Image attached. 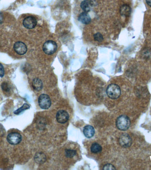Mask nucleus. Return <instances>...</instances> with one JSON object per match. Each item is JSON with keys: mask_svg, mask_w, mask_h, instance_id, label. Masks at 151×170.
I'll return each mask as SVG.
<instances>
[{"mask_svg": "<svg viewBox=\"0 0 151 170\" xmlns=\"http://www.w3.org/2000/svg\"><path fill=\"white\" fill-rule=\"evenodd\" d=\"M130 119L128 116L125 115L119 116L116 122L118 129L122 131L127 130L130 127Z\"/></svg>", "mask_w": 151, "mask_h": 170, "instance_id": "nucleus-1", "label": "nucleus"}, {"mask_svg": "<svg viewBox=\"0 0 151 170\" xmlns=\"http://www.w3.org/2000/svg\"><path fill=\"white\" fill-rule=\"evenodd\" d=\"M106 92L107 96L112 99H116L121 95V91L119 85L111 84L107 86Z\"/></svg>", "mask_w": 151, "mask_h": 170, "instance_id": "nucleus-2", "label": "nucleus"}, {"mask_svg": "<svg viewBox=\"0 0 151 170\" xmlns=\"http://www.w3.org/2000/svg\"><path fill=\"white\" fill-rule=\"evenodd\" d=\"M57 48V44L55 42L48 40L46 42L43 44V51L45 54L51 55L56 52Z\"/></svg>", "mask_w": 151, "mask_h": 170, "instance_id": "nucleus-3", "label": "nucleus"}, {"mask_svg": "<svg viewBox=\"0 0 151 170\" xmlns=\"http://www.w3.org/2000/svg\"><path fill=\"white\" fill-rule=\"evenodd\" d=\"M38 102L40 108L44 110L49 108L51 105V98L46 94H42L39 96Z\"/></svg>", "mask_w": 151, "mask_h": 170, "instance_id": "nucleus-4", "label": "nucleus"}, {"mask_svg": "<svg viewBox=\"0 0 151 170\" xmlns=\"http://www.w3.org/2000/svg\"><path fill=\"white\" fill-rule=\"evenodd\" d=\"M119 142L120 146L122 147L128 148L130 147L132 144V140L129 135L123 133L119 138Z\"/></svg>", "mask_w": 151, "mask_h": 170, "instance_id": "nucleus-5", "label": "nucleus"}, {"mask_svg": "<svg viewBox=\"0 0 151 170\" xmlns=\"http://www.w3.org/2000/svg\"><path fill=\"white\" fill-rule=\"evenodd\" d=\"M7 140L9 144L17 145L21 143L22 141V137L21 134L17 132H12L8 135Z\"/></svg>", "mask_w": 151, "mask_h": 170, "instance_id": "nucleus-6", "label": "nucleus"}, {"mask_svg": "<svg viewBox=\"0 0 151 170\" xmlns=\"http://www.w3.org/2000/svg\"><path fill=\"white\" fill-rule=\"evenodd\" d=\"M13 49L16 53L20 55H23L26 53L27 48L26 45L22 42L18 41L14 45Z\"/></svg>", "mask_w": 151, "mask_h": 170, "instance_id": "nucleus-7", "label": "nucleus"}, {"mask_svg": "<svg viewBox=\"0 0 151 170\" xmlns=\"http://www.w3.org/2000/svg\"><path fill=\"white\" fill-rule=\"evenodd\" d=\"M37 24V19L34 17H27L24 19L23 21V25L24 27L26 28L31 29L34 28L36 26Z\"/></svg>", "mask_w": 151, "mask_h": 170, "instance_id": "nucleus-8", "label": "nucleus"}, {"mask_svg": "<svg viewBox=\"0 0 151 170\" xmlns=\"http://www.w3.org/2000/svg\"><path fill=\"white\" fill-rule=\"evenodd\" d=\"M56 117L57 122L59 123L64 124L69 120V115L66 111L61 110L57 112Z\"/></svg>", "mask_w": 151, "mask_h": 170, "instance_id": "nucleus-9", "label": "nucleus"}, {"mask_svg": "<svg viewBox=\"0 0 151 170\" xmlns=\"http://www.w3.org/2000/svg\"><path fill=\"white\" fill-rule=\"evenodd\" d=\"M84 134L85 136L88 138L92 137L95 134L94 128L91 126H86L85 127L83 130Z\"/></svg>", "mask_w": 151, "mask_h": 170, "instance_id": "nucleus-10", "label": "nucleus"}, {"mask_svg": "<svg viewBox=\"0 0 151 170\" xmlns=\"http://www.w3.org/2000/svg\"><path fill=\"white\" fill-rule=\"evenodd\" d=\"M78 20L81 23L85 24H89L91 21L90 16L85 12L82 13L80 14L78 17Z\"/></svg>", "mask_w": 151, "mask_h": 170, "instance_id": "nucleus-11", "label": "nucleus"}, {"mask_svg": "<svg viewBox=\"0 0 151 170\" xmlns=\"http://www.w3.org/2000/svg\"><path fill=\"white\" fill-rule=\"evenodd\" d=\"M131 13V9L129 5H123L121 6L120 8V13L121 15L127 17L130 16Z\"/></svg>", "mask_w": 151, "mask_h": 170, "instance_id": "nucleus-12", "label": "nucleus"}, {"mask_svg": "<svg viewBox=\"0 0 151 170\" xmlns=\"http://www.w3.org/2000/svg\"><path fill=\"white\" fill-rule=\"evenodd\" d=\"M32 85L35 90L39 91L41 90L43 87V84L42 81L39 78H35L33 80Z\"/></svg>", "mask_w": 151, "mask_h": 170, "instance_id": "nucleus-13", "label": "nucleus"}, {"mask_svg": "<svg viewBox=\"0 0 151 170\" xmlns=\"http://www.w3.org/2000/svg\"><path fill=\"white\" fill-rule=\"evenodd\" d=\"M35 160L38 163H43L46 160V157L42 152L37 153L35 156Z\"/></svg>", "mask_w": 151, "mask_h": 170, "instance_id": "nucleus-14", "label": "nucleus"}, {"mask_svg": "<svg viewBox=\"0 0 151 170\" xmlns=\"http://www.w3.org/2000/svg\"><path fill=\"white\" fill-rule=\"evenodd\" d=\"M80 7L84 12L88 13L91 9V4L89 0H84L81 3Z\"/></svg>", "mask_w": 151, "mask_h": 170, "instance_id": "nucleus-15", "label": "nucleus"}, {"mask_svg": "<svg viewBox=\"0 0 151 170\" xmlns=\"http://www.w3.org/2000/svg\"><path fill=\"white\" fill-rule=\"evenodd\" d=\"M102 148L101 146L98 143H95L92 144L91 147V152L94 153H98L101 152Z\"/></svg>", "mask_w": 151, "mask_h": 170, "instance_id": "nucleus-16", "label": "nucleus"}, {"mask_svg": "<svg viewBox=\"0 0 151 170\" xmlns=\"http://www.w3.org/2000/svg\"><path fill=\"white\" fill-rule=\"evenodd\" d=\"M29 108L30 106L28 104H24L21 107L14 111V113L15 114H17V115H18V114H20V113H22L23 111Z\"/></svg>", "mask_w": 151, "mask_h": 170, "instance_id": "nucleus-17", "label": "nucleus"}, {"mask_svg": "<svg viewBox=\"0 0 151 170\" xmlns=\"http://www.w3.org/2000/svg\"><path fill=\"white\" fill-rule=\"evenodd\" d=\"M76 154V151L74 150L66 149L65 155L68 158H72Z\"/></svg>", "mask_w": 151, "mask_h": 170, "instance_id": "nucleus-18", "label": "nucleus"}, {"mask_svg": "<svg viewBox=\"0 0 151 170\" xmlns=\"http://www.w3.org/2000/svg\"><path fill=\"white\" fill-rule=\"evenodd\" d=\"M94 38L95 41L100 42L104 40V37H103V35L99 33H96L95 34Z\"/></svg>", "mask_w": 151, "mask_h": 170, "instance_id": "nucleus-19", "label": "nucleus"}, {"mask_svg": "<svg viewBox=\"0 0 151 170\" xmlns=\"http://www.w3.org/2000/svg\"><path fill=\"white\" fill-rule=\"evenodd\" d=\"M2 90L6 92H8L10 90V88L9 87V85H8V83H3L2 85Z\"/></svg>", "mask_w": 151, "mask_h": 170, "instance_id": "nucleus-20", "label": "nucleus"}, {"mask_svg": "<svg viewBox=\"0 0 151 170\" xmlns=\"http://www.w3.org/2000/svg\"><path fill=\"white\" fill-rule=\"evenodd\" d=\"M103 169L105 170H116V168L112 164H107L104 166V167H103Z\"/></svg>", "mask_w": 151, "mask_h": 170, "instance_id": "nucleus-21", "label": "nucleus"}, {"mask_svg": "<svg viewBox=\"0 0 151 170\" xmlns=\"http://www.w3.org/2000/svg\"><path fill=\"white\" fill-rule=\"evenodd\" d=\"M5 75V70H4V67L2 64L0 63V77H3Z\"/></svg>", "mask_w": 151, "mask_h": 170, "instance_id": "nucleus-22", "label": "nucleus"}, {"mask_svg": "<svg viewBox=\"0 0 151 170\" xmlns=\"http://www.w3.org/2000/svg\"><path fill=\"white\" fill-rule=\"evenodd\" d=\"M147 4L151 7V0H146Z\"/></svg>", "mask_w": 151, "mask_h": 170, "instance_id": "nucleus-23", "label": "nucleus"}, {"mask_svg": "<svg viewBox=\"0 0 151 170\" xmlns=\"http://www.w3.org/2000/svg\"><path fill=\"white\" fill-rule=\"evenodd\" d=\"M2 20H3L2 15V14L0 12V23H2Z\"/></svg>", "mask_w": 151, "mask_h": 170, "instance_id": "nucleus-24", "label": "nucleus"}]
</instances>
